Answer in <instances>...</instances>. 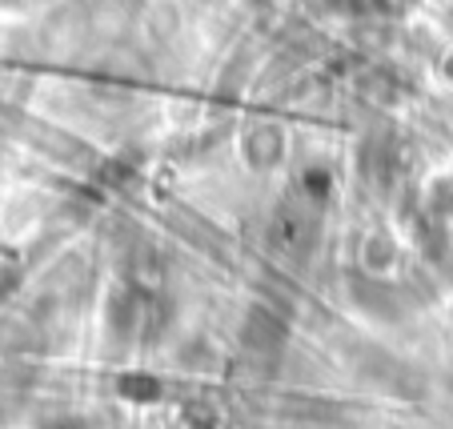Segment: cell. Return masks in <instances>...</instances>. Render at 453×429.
I'll list each match as a JSON object with an SVG mask.
<instances>
[{
    "mask_svg": "<svg viewBox=\"0 0 453 429\" xmlns=\"http://www.w3.org/2000/svg\"><path fill=\"white\" fill-rule=\"evenodd\" d=\"M120 389H125V397H137V402H145V397H157V394H161V386H157L153 378H141V373L125 378V381H120Z\"/></svg>",
    "mask_w": 453,
    "mask_h": 429,
    "instance_id": "obj_1",
    "label": "cell"
},
{
    "mask_svg": "<svg viewBox=\"0 0 453 429\" xmlns=\"http://www.w3.org/2000/svg\"><path fill=\"white\" fill-rule=\"evenodd\" d=\"M410 4H418V0H373V9L381 12H405Z\"/></svg>",
    "mask_w": 453,
    "mask_h": 429,
    "instance_id": "obj_2",
    "label": "cell"
}]
</instances>
